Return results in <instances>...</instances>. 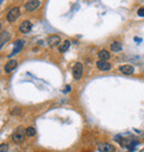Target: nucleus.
<instances>
[{"instance_id":"f257e3e1","label":"nucleus","mask_w":144,"mask_h":152,"mask_svg":"<svg viewBox=\"0 0 144 152\" xmlns=\"http://www.w3.org/2000/svg\"><path fill=\"white\" fill-rule=\"evenodd\" d=\"M20 16V9L19 8H12L10 11L8 12V15H7V20L9 21V22H15L17 19L19 18Z\"/></svg>"},{"instance_id":"f03ea898","label":"nucleus","mask_w":144,"mask_h":152,"mask_svg":"<svg viewBox=\"0 0 144 152\" xmlns=\"http://www.w3.org/2000/svg\"><path fill=\"white\" fill-rule=\"evenodd\" d=\"M72 73H73V77L75 80H80L81 77H82L83 73V67L81 63L77 62L74 66H73V69H72Z\"/></svg>"},{"instance_id":"7ed1b4c3","label":"nucleus","mask_w":144,"mask_h":152,"mask_svg":"<svg viewBox=\"0 0 144 152\" xmlns=\"http://www.w3.org/2000/svg\"><path fill=\"white\" fill-rule=\"evenodd\" d=\"M40 6V0H30L26 4V10L27 11H33Z\"/></svg>"},{"instance_id":"20e7f679","label":"nucleus","mask_w":144,"mask_h":152,"mask_svg":"<svg viewBox=\"0 0 144 152\" xmlns=\"http://www.w3.org/2000/svg\"><path fill=\"white\" fill-rule=\"evenodd\" d=\"M11 139L15 141L16 143H21V142H23L24 139H26V132L23 133V132H20V131H17V132H15V133L12 134Z\"/></svg>"},{"instance_id":"39448f33","label":"nucleus","mask_w":144,"mask_h":152,"mask_svg":"<svg viewBox=\"0 0 144 152\" xmlns=\"http://www.w3.org/2000/svg\"><path fill=\"white\" fill-rule=\"evenodd\" d=\"M31 29H32V23L30 22V21H23V22L20 25V27H19V30L21 31L22 34H28V32H30L31 31Z\"/></svg>"},{"instance_id":"423d86ee","label":"nucleus","mask_w":144,"mask_h":152,"mask_svg":"<svg viewBox=\"0 0 144 152\" xmlns=\"http://www.w3.org/2000/svg\"><path fill=\"white\" fill-rule=\"evenodd\" d=\"M96 67H98V69L102 70V71H109L111 69V64L108 61H105V60H99L96 62Z\"/></svg>"},{"instance_id":"0eeeda50","label":"nucleus","mask_w":144,"mask_h":152,"mask_svg":"<svg viewBox=\"0 0 144 152\" xmlns=\"http://www.w3.org/2000/svg\"><path fill=\"white\" fill-rule=\"evenodd\" d=\"M23 45H24V41H23V40H17L16 42H15V49L12 50L10 57L15 56L18 52H20V51L22 50V48H23Z\"/></svg>"},{"instance_id":"6e6552de","label":"nucleus","mask_w":144,"mask_h":152,"mask_svg":"<svg viewBox=\"0 0 144 152\" xmlns=\"http://www.w3.org/2000/svg\"><path fill=\"white\" fill-rule=\"evenodd\" d=\"M47 41H48L49 46H51V47H55V46H58L60 43L61 38L59 36H57V34H53V36H50Z\"/></svg>"},{"instance_id":"1a4fd4ad","label":"nucleus","mask_w":144,"mask_h":152,"mask_svg":"<svg viewBox=\"0 0 144 152\" xmlns=\"http://www.w3.org/2000/svg\"><path fill=\"white\" fill-rule=\"evenodd\" d=\"M100 152H113L114 151V146L110 143H101L99 146Z\"/></svg>"},{"instance_id":"9d476101","label":"nucleus","mask_w":144,"mask_h":152,"mask_svg":"<svg viewBox=\"0 0 144 152\" xmlns=\"http://www.w3.org/2000/svg\"><path fill=\"white\" fill-rule=\"evenodd\" d=\"M17 63H18V62H17L16 60H10L8 63H6L5 71L7 73H10L11 71H13V70L16 69V67H17Z\"/></svg>"},{"instance_id":"9b49d317","label":"nucleus","mask_w":144,"mask_h":152,"mask_svg":"<svg viewBox=\"0 0 144 152\" xmlns=\"http://www.w3.org/2000/svg\"><path fill=\"white\" fill-rule=\"evenodd\" d=\"M120 71L122 73H124V74H132L134 72V68L132 66H130V64H124V66H122L120 68Z\"/></svg>"},{"instance_id":"f8f14e48","label":"nucleus","mask_w":144,"mask_h":152,"mask_svg":"<svg viewBox=\"0 0 144 152\" xmlns=\"http://www.w3.org/2000/svg\"><path fill=\"white\" fill-rule=\"evenodd\" d=\"M110 47H111V50L114 51V52H119V51L122 50V45H121V42H119V41L112 42Z\"/></svg>"},{"instance_id":"ddd939ff","label":"nucleus","mask_w":144,"mask_h":152,"mask_svg":"<svg viewBox=\"0 0 144 152\" xmlns=\"http://www.w3.org/2000/svg\"><path fill=\"white\" fill-rule=\"evenodd\" d=\"M0 39H1V42H0V47L2 48L3 45H5V42H7L8 40L10 39V34H8V32H6V31H2L1 32V37H0Z\"/></svg>"},{"instance_id":"4468645a","label":"nucleus","mask_w":144,"mask_h":152,"mask_svg":"<svg viewBox=\"0 0 144 152\" xmlns=\"http://www.w3.org/2000/svg\"><path fill=\"white\" fill-rule=\"evenodd\" d=\"M98 56H99L100 60H108V59H110V53H109V51L106 50H101L99 51V53H98Z\"/></svg>"},{"instance_id":"2eb2a0df","label":"nucleus","mask_w":144,"mask_h":152,"mask_svg":"<svg viewBox=\"0 0 144 152\" xmlns=\"http://www.w3.org/2000/svg\"><path fill=\"white\" fill-rule=\"evenodd\" d=\"M69 48H70V41H69V40H66V41L59 47V51H60V52H66Z\"/></svg>"},{"instance_id":"dca6fc26","label":"nucleus","mask_w":144,"mask_h":152,"mask_svg":"<svg viewBox=\"0 0 144 152\" xmlns=\"http://www.w3.org/2000/svg\"><path fill=\"white\" fill-rule=\"evenodd\" d=\"M26 135L29 137V138H32V137H34V135H36V129L32 128V127H29V128H27V129H26Z\"/></svg>"},{"instance_id":"f3484780","label":"nucleus","mask_w":144,"mask_h":152,"mask_svg":"<svg viewBox=\"0 0 144 152\" xmlns=\"http://www.w3.org/2000/svg\"><path fill=\"white\" fill-rule=\"evenodd\" d=\"M8 151V146L6 143H1L0 146V152H7Z\"/></svg>"},{"instance_id":"a211bd4d","label":"nucleus","mask_w":144,"mask_h":152,"mask_svg":"<svg viewBox=\"0 0 144 152\" xmlns=\"http://www.w3.org/2000/svg\"><path fill=\"white\" fill-rule=\"evenodd\" d=\"M138 15L140 17H144V8H140V9H138Z\"/></svg>"},{"instance_id":"6ab92c4d","label":"nucleus","mask_w":144,"mask_h":152,"mask_svg":"<svg viewBox=\"0 0 144 152\" xmlns=\"http://www.w3.org/2000/svg\"><path fill=\"white\" fill-rule=\"evenodd\" d=\"M70 91H71V87H70V85H66L63 92H64V93H68V92H70Z\"/></svg>"},{"instance_id":"aec40b11","label":"nucleus","mask_w":144,"mask_h":152,"mask_svg":"<svg viewBox=\"0 0 144 152\" xmlns=\"http://www.w3.org/2000/svg\"><path fill=\"white\" fill-rule=\"evenodd\" d=\"M134 40H135L136 42H141V41H142V40H141V39H138V38H134Z\"/></svg>"}]
</instances>
